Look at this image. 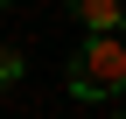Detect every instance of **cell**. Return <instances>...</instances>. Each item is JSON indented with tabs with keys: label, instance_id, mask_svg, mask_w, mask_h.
<instances>
[{
	"label": "cell",
	"instance_id": "1",
	"mask_svg": "<svg viewBox=\"0 0 126 119\" xmlns=\"http://www.w3.org/2000/svg\"><path fill=\"white\" fill-rule=\"evenodd\" d=\"M119 84H126L119 35H91L77 49V63H70V98H119Z\"/></svg>",
	"mask_w": 126,
	"mask_h": 119
},
{
	"label": "cell",
	"instance_id": "2",
	"mask_svg": "<svg viewBox=\"0 0 126 119\" xmlns=\"http://www.w3.org/2000/svg\"><path fill=\"white\" fill-rule=\"evenodd\" d=\"M70 14L91 35H119V0H70Z\"/></svg>",
	"mask_w": 126,
	"mask_h": 119
},
{
	"label": "cell",
	"instance_id": "3",
	"mask_svg": "<svg viewBox=\"0 0 126 119\" xmlns=\"http://www.w3.org/2000/svg\"><path fill=\"white\" fill-rule=\"evenodd\" d=\"M14 77H21V49H7V42H0V91H7Z\"/></svg>",
	"mask_w": 126,
	"mask_h": 119
},
{
	"label": "cell",
	"instance_id": "4",
	"mask_svg": "<svg viewBox=\"0 0 126 119\" xmlns=\"http://www.w3.org/2000/svg\"><path fill=\"white\" fill-rule=\"evenodd\" d=\"M0 7H14V0H0Z\"/></svg>",
	"mask_w": 126,
	"mask_h": 119
}]
</instances>
